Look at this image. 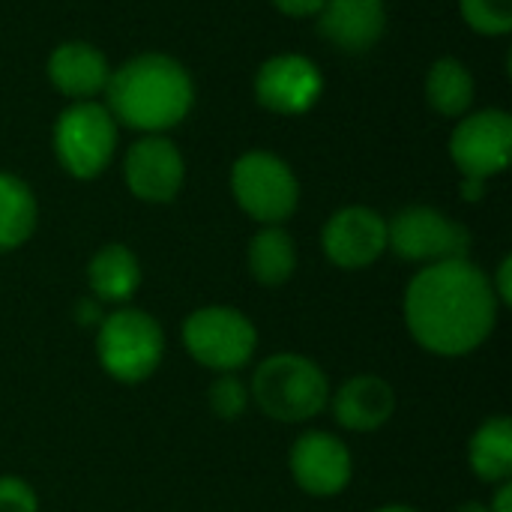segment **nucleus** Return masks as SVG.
I'll list each match as a JSON object with an SVG mask.
<instances>
[{
	"instance_id": "1",
	"label": "nucleus",
	"mask_w": 512,
	"mask_h": 512,
	"mask_svg": "<svg viewBox=\"0 0 512 512\" xmlns=\"http://www.w3.org/2000/svg\"><path fill=\"white\" fill-rule=\"evenodd\" d=\"M489 276L468 258L423 267L405 291V324L414 342L438 357L477 351L498 324Z\"/></svg>"
},
{
	"instance_id": "2",
	"label": "nucleus",
	"mask_w": 512,
	"mask_h": 512,
	"mask_svg": "<svg viewBox=\"0 0 512 512\" xmlns=\"http://www.w3.org/2000/svg\"><path fill=\"white\" fill-rule=\"evenodd\" d=\"M108 111L120 123L141 132H162L177 126L192 108L189 72L165 54H141L111 72Z\"/></svg>"
},
{
	"instance_id": "3",
	"label": "nucleus",
	"mask_w": 512,
	"mask_h": 512,
	"mask_svg": "<svg viewBox=\"0 0 512 512\" xmlns=\"http://www.w3.org/2000/svg\"><path fill=\"white\" fill-rule=\"evenodd\" d=\"M255 405L276 423H306L327 408L324 369L303 354H273L252 375Z\"/></svg>"
},
{
	"instance_id": "4",
	"label": "nucleus",
	"mask_w": 512,
	"mask_h": 512,
	"mask_svg": "<svg viewBox=\"0 0 512 512\" xmlns=\"http://www.w3.org/2000/svg\"><path fill=\"white\" fill-rule=\"evenodd\" d=\"M96 357L114 381L141 384L165 357L162 324L144 309H117L96 327Z\"/></svg>"
},
{
	"instance_id": "5",
	"label": "nucleus",
	"mask_w": 512,
	"mask_h": 512,
	"mask_svg": "<svg viewBox=\"0 0 512 512\" xmlns=\"http://www.w3.org/2000/svg\"><path fill=\"white\" fill-rule=\"evenodd\" d=\"M183 345L195 363L225 375L252 360L258 348V330L240 309L204 306L183 321Z\"/></svg>"
},
{
	"instance_id": "6",
	"label": "nucleus",
	"mask_w": 512,
	"mask_h": 512,
	"mask_svg": "<svg viewBox=\"0 0 512 512\" xmlns=\"http://www.w3.org/2000/svg\"><path fill=\"white\" fill-rule=\"evenodd\" d=\"M231 189L243 213L264 225L285 222L300 201V186L294 171L273 153L252 150L234 162Z\"/></svg>"
},
{
	"instance_id": "7",
	"label": "nucleus",
	"mask_w": 512,
	"mask_h": 512,
	"mask_svg": "<svg viewBox=\"0 0 512 512\" xmlns=\"http://www.w3.org/2000/svg\"><path fill=\"white\" fill-rule=\"evenodd\" d=\"M117 147V126L108 108L96 102H78L57 117L54 150L60 165L78 177L93 180L105 171Z\"/></svg>"
},
{
	"instance_id": "8",
	"label": "nucleus",
	"mask_w": 512,
	"mask_h": 512,
	"mask_svg": "<svg viewBox=\"0 0 512 512\" xmlns=\"http://www.w3.org/2000/svg\"><path fill=\"white\" fill-rule=\"evenodd\" d=\"M387 249H393L402 261L429 267L438 261L468 258L471 234L441 210L417 204L399 210L393 222H387Z\"/></svg>"
},
{
	"instance_id": "9",
	"label": "nucleus",
	"mask_w": 512,
	"mask_h": 512,
	"mask_svg": "<svg viewBox=\"0 0 512 512\" xmlns=\"http://www.w3.org/2000/svg\"><path fill=\"white\" fill-rule=\"evenodd\" d=\"M450 156L462 177L486 183L489 177L501 174L512 156L510 114L489 108L465 117L450 138Z\"/></svg>"
},
{
	"instance_id": "10",
	"label": "nucleus",
	"mask_w": 512,
	"mask_h": 512,
	"mask_svg": "<svg viewBox=\"0 0 512 512\" xmlns=\"http://www.w3.org/2000/svg\"><path fill=\"white\" fill-rule=\"evenodd\" d=\"M294 483L312 498H336L348 489L354 462L351 450L330 432H306L288 456Z\"/></svg>"
},
{
	"instance_id": "11",
	"label": "nucleus",
	"mask_w": 512,
	"mask_h": 512,
	"mask_svg": "<svg viewBox=\"0 0 512 512\" xmlns=\"http://www.w3.org/2000/svg\"><path fill=\"white\" fill-rule=\"evenodd\" d=\"M324 255L342 270H363L387 252V219L369 207H342L321 234Z\"/></svg>"
},
{
	"instance_id": "12",
	"label": "nucleus",
	"mask_w": 512,
	"mask_h": 512,
	"mask_svg": "<svg viewBox=\"0 0 512 512\" xmlns=\"http://www.w3.org/2000/svg\"><path fill=\"white\" fill-rule=\"evenodd\" d=\"M324 78L318 66L303 54H279L261 63L255 78V96L267 111L303 114L321 96Z\"/></svg>"
},
{
	"instance_id": "13",
	"label": "nucleus",
	"mask_w": 512,
	"mask_h": 512,
	"mask_svg": "<svg viewBox=\"0 0 512 512\" xmlns=\"http://www.w3.org/2000/svg\"><path fill=\"white\" fill-rule=\"evenodd\" d=\"M123 174L135 198L150 201V204H165L177 198L183 177H186V165H183L180 150L168 138L150 135L129 147Z\"/></svg>"
},
{
	"instance_id": "14",
	"label": "nucleus",
	"mask_w": 512,
	"mask_h": 512,
	"mask_svg": "<svg viewBox=\"0 0 512 512\" xmlns=\"http://www.w3.org/2000/svg\"><path fill=\"white\" fill-rule=\"evenodd\" d=\"M333 414L348 432H378L396 414V390L378 375H357L336 390Z\"/></svg>"
},
{
	"instance_id": "15",
	"label": "nucleus",
	"mask_w": 512,
	"mask_h": 512,
	"mask_svg": "<svg viewBox=\"0 0 512 512\" xmlns=\"http://www.w3.org/2000/svg\"><path fill=\"white\" fill-rule=\"evenodd\" d=\"M318 30L342 51H369L387 27L384 0H327Z\"/></svg>"
},
{
	"instance_id": "16",
	"label": "nucleus",
	"mask_w": 512,
	"mask_h": 512,
	"mask_svg": "<svg viewBox=\"0 0 512 512\" xmlns=\"http://www.w3.org/2000/svg\"><path fill=\"white\" fill-rule=\"evenodd\" d=\"M48 78L51 84L69 96V99H81L87 102L90 96L102 93L111 69L102 51H96L87 42H66L60 48L51 51L48 57Z\"/></svg>"
},
{
	"instance_id": "17",
	"label": "nucleus",
	"mask_w": 512,
	"mask_h": 512,
	"mask_svg": "<svg viewBox=\"0 0 512 512\" xmlns=\"http://www.w3.org/2000/svg\"><path fill=\"white\" fill-rule=\"evenodd\" d=\"M87 285L99 303H126L141 288V264L129 246L108 243L87 264Z\"/></svg>"
},
{
	"instance_id": "18",
	"label": "nucleus",
	"mask_w": 512,
	"mask_h": 512,
	"mask_svg": "<svg viewBox=\"0 0 512 512\" xmlns=\"http://www.w3.org/2000/svg\"><path fill=\"white\" fill-rule=\"evenodd\" d=\"M471 471L483 483H510L512 477V423L507 417L486 420L468 444Z\"/></svg>"
},
{
	"instance_id": "19",
	"label": "nucleus",
	"mask_w": 512,
	"mask_h": 512,
	"mask_svg": "<svg viewBox=\"0 0 512 512\" xmlns=\"http://www.w3.org/2000/svg\"><path fill=\"white\" fill-rule=\"evenodd\" d=\"M294 267H297V249L291 234L279 225H264L249 243V270L255 282L267 288L285 285L294 276Z\"/></svg>"
},
{
	"instance_id": "20",
	"label": "nucleus",
	"mask_w": 512,
	"mask_h": 512,
	"mask_svg": "<svg viewBox=\"0 0 512 512\" xmlns=\"http://www.w3.org/2000/svg\"><path fill=\"white\" fill-rule=\"evenodd\" d=\"M36 198L15 174H0V252H12L33 237Z\"/></svg>"
},
{
	"instance_id": "21",
	"label": "nucleus",
	"mask_w": 512,
	"mask_h": 512,
	"mask_svg": "<svg viewBox=\"0 0 512 512\" xmlns=\"http://www.w3.org/2000/svg\"><path fill=\"white\" fill-rule=\"evenodd\" d=\"M426 96L432 108L444 117H459L474 102V78L465 63L453 57H441L426 78Z\"/></svg>"
},
{
	"instance_id": "22",
	"label": "nucleus",
	"mask_w": 512,
	"mask_h": 512,
	"mask_svg": "<svg viewBox=\"0 0 512 512\" xmlns=\"http://www.w3.org/2000/svg\"><path fill=\"white\" fill-rule=\"evenodd\" d=\"M462 18L486 36H501L512 30V0H459Z\"/></svg>"
},
{
	"instance_id": "23",
	"label": "nucleus",
	"mask_w": 512,
	"mask_h": 512,
	"mask_svg": "<svg viewBox=\"0 0 512 512\" xmlns=\"http://www.w3.org/2000/svg\"><path fill=\"white\" fill-rule=\"evenodd\" d=\"M246 405H249V390L234 372H225V375H219L213 381V387H210V411L219 420H228V423L240 420Z\"/></svg>"
},
{
	"instance_id": "24",
	"label": "nucleus",
	"mask_w": 512,
	"mask_h": 512,
	"mask_svg": "<svg viewBox=\"0 0 512 512\" xmlns=\"http://www.w3.org/2000/svg\"><path fill=\"white\" fill-rule=\"evenodd\" d=\"M0 512H39V498L21 477H0Z\"/></svg>"
},
{
	"instance_id": "25",
	"label": "nucleus",
	"mask_w": 512,
	"mask_h": 512,
	"mask_svg": "<svg viewBox=\"0 0 512 512\" xmlns=\"http://www.w3.org/2000/svg\"><path fill=\"white\" fill-rule=\"evenodd\" d=\"M327 0H273V6L285 15H294V18H309V15H318L324 9Z\"/></svg>"
},
{
	"instance_id": "26",
	"label": "nucleus",
	"mask_w": 512,
	"mask_h": 512,
	"mask_svg": "<svg viewBox=\"0 0 512 512\" xmlns=\"http://www.w3.org/2000/svg\"><path fill=\"white\" fill-rule=\"evenodd\" d=\"M512 258L507 255L504 261H501V267H498V273H495V282H492V291H495V297H498V303L501 306H510L512 303Z\"/></svg>"
},
{
	"instance_id": "27",
	"label": "nucleus",
	"mask_w": 512,
	"mask_h": 512,
	"mask_svg": "<svg viewBox=\"0 0 512 512\" xmlns=\"http://www.w3.org/2000/svg\"><path fill=\"white\" fill-rule=\"evenodd\" d=\"M75 318H78V324H84V327H99V321L105 318L102 315V303L99 300H81L78 303V309H75Z\"/></svg>"
},
{
	"instance_id": "28",
	"label": "nucleus",
	"mask_w": 512,
	"mask_h": 512,
	"mask_svg": "<svg viewBox=\"0 0 512 512\" xmlns=\"http://www.w3.org/2000/svg\"><path fill=\"white\" fill-rule=\"evenodd\" d=\"M489 512H512V486L510 483H501L492 504H489Z\"/></svg>"
},
{
	"instance_id": "29",
	"label": "nucleus",
	"mask_w": 512,
	"mask_h": 512,
	"mask_svg": "<svg viewBox=\"0 0 512 512\" xmlns=\"http://www.w3.org/2000/svg\"><path fill=\"white\" fill-rule=\"evenodd\" d=\"M462 198H465V201H480V198H483V180L465 177V180H462Z\"/></svg>"
},
{
	"instance_id": "30",
	"label": "nucleus",
	"mask_w": 512,
	"mask_h": 512,
	"mask_svg": "<svg viewBox=\"0 0 512 512\" xmlns=\"http://www.w3.org/2000/svg\"><path fill=\"white\" fill-rule=\"evenodd\" d=\"M456 512H489V507H486V504H480V501H468V504L456 507Z\"/></svg>"
},
{
	"instance_id": "31",
	"label": "nucleus",
	"mask_w": 512,
	"mask_h": 512,
	"mask_svg": "<svg viewBox=\"0 0 512 512\" xmlns=\"http://www.w3.org/2000/svg\"><path fill=\"white\" fill-rule=\"evenodd\" d=\"M378 512H417L414 507H405V504H390V507H381Z\"/></svg>"
}]
</instances>
